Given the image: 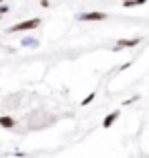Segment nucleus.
I'll list each match as a JSON object with an SVG mask.
<instances>
[{
	"label": "nucleus",
	"instance_id": "1",
	"mask_svg": "<svg viewBox=\"0 0 149 158\" xmlns=\"http://www.w3.org/2000/svg\"><path fill=\"white\" fill-rule=\"evenodd\" d=\"M39 25V21L37 19H33V21H25V23H21V25H14L10 31H27V29H35Z\"/></svg>",
	"mask_w": 149,
	"mask_h": 158
},
{
	"label": "nucleus",
	"instance_id": "2",
	"mask_svg": "<svg viewBox=\"0 0 149 158\" xmlns=\"http://www.w3.org/2000/svg\"><path fill=\"white\" fill-rule=\"evenodd\" d=\"M106 17V15H102V12H88V15H82V21H102V19Z\"/></svg>",
	"mask_w": 149,
	"mask_h": 158
},
{
	"label": "nucleus",
	"instance_id": "3",
	"mask_svg": "<svg viewBox=\"0 0 149 158\" xmlns=\"http://www.w3.org/2000/svg\"><path fill=\"white\" fill-rule=\"evenodd\" d=\"M139 43V39H123V41H119L116 45L119 47H135Z\"/></svg>",
	"mask_w": 149,
	"mask_h": 158
},
{
	"label": "nucleus",
	"instance_id": "4",
	"mask_svg": "<svg viewBox=\"0 0 149 158\" xmlns=\"http://www.w3.org/2000/svg\"><path fill=\"white\" fill-rule=\"evenodd\" d=\"M115 119H119V113H110L108 117L104 119V127H110V125L115 123Z\"/></svg>",
	"mask_w": 149,
	"mask_h": 158
},
{
	"label": "nucleus",
	"instance_id": "5",
	"mask_svg": "<svg viewBox=\"0 0 149 158\" xmlns=\"http://www.w3.org/2000/svg\"><path fill=\"white\" fill-rule=\"evenodd\" d=\"M0 125H4V127H12L14 121H12L10 117H0Z\"/></svg>",
	"mask_w": 149,
	"mask_h": 158
},
{
	"label": "nucleus",
	"instance_id": "6",
	"mask_svg": "<svg viewBox=\"0 0 149 158\" xmlns=\"http://www.w3.org/2000/svg\"><path fill=\"white\" fill-rule=\"evenodd\" d=\"M94 97H96V94L92 93L90 97H86V99H84V105H88V103H92V101H94Z\"/></svg>",
	"mask_w": 149,
	"mask_h": 158
}]
</instances>
